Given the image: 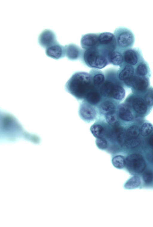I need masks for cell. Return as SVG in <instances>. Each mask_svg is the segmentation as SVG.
Listing matches in <instances>:
<instances>
[{
	"label": "cell",
	"instance_id": "cell-1",
	"mask_svg": "<svg viewBox=\"0 0 153 227\" xmlns=\"http://www.w3.org/2000/svg\"><path fill=\"white\" fill-rule=\"evenodd\" d=\"M93 86L89 73L79 72L71 76L66 83L65 89L76 99L82 100L84 99Z\"/></svg>",
	"mask_w": 153,
	"mask_h": 227
},
{
	"label": "cell",
	"instance_id": "cell-2",
	"mask_svg": "<svg viewBox=\"0 0 153 227\" xmlns=\"http://www.w3.org/2000/svg\"><path fill=\"white\" fill-rule=\"evenodd\" d=\"M81 58L87 66L93 69H102L109 64L107 57L97 48L83 49Z\"/></svg>",
	"mask_w": 153,
	"mask_h": 227
},
{
	"label": "cell",
	"instance_id": "cell-3",
	"mask_svg": "<svg viewBox=\"0 0 153 227\" xmlns=\"http://www.w3.org/2000/svg\"><path fill=\"white\" fill-rule=\"evenodd\" d=\"M117 45V48L123 51L132 48L135 41L134 35L130 29L124 26H119L113 32Z\"/></svg>",
	"mask_w": 153,
	"mask_h": 227
},
{
	"label": "cell",
	"instance_id": "cell-4",
	"mask_svg": "<svg viewBox=\"0 0 153 227\" xmlns=\"http://www.w3.org/2000/svg\"><path fill=\"white\" fill-rule=\"evenodd\" d=\"M98 49L107 57L109 54L116 49L117 45L113 34L108 32L100 33Z\"/></svg>",
	"mask_w": 153,
	"mask_h": 227
},
{
	"label": "cell",
	"instance_id": "cell-5",
	"mask_svg": "<svg viewBox=\"0 0 153 227\" xmlns=\"http://www.w3.org/2000/svg\"><path fill=\"white\" fill-rule=\"evenodd\" d=\"M119 80L110 81L106 86L105 98L116 102H121L125 96V91Z\"/></svg>",
	"mask_w": 153,
	"mask_h": 227
},
{
	"label": "cell",
	"instance_id": "cell-6",
	"mask_svg": "<svg viewBox=\"0 0 153 227\" xmlns=\"http://www.w3.org/2000/svg\"><path fill=\"white\" fill-rule=\"evenodd\" d=\"M125 165L129 172L134 175L142 173L146 166V162L143 157L137 154L128 156L125 160Z\"/></svg>",
	"mask_w": 153,
	"mask_h": 227
},
{
	"label": "cell",
	"instance_id": "cell-7",
	"mask_svg": "<svg viewBox=\"0 0 153 227\" xmlns=\"http://www.w3.org/2000/svg\"><path fill=\"white\" fill-rule=\"evenodd\" d=\"M124 103L130 108L132 107L137 114L143 115L146 113L148 106L141 95L134 93L129 95Z\"/></svg>",
	"mask_w": 153,
	"mask_h": 227
},
{
	"label": "cell",
	"instance_id": "cell-8",
	"mask_svg": "<svg viewBox=\"0 0 153 227\" xmlns=\"http://www.w3.org/2000/svg\"><path fill=\"white\" fill-rule=\"evenodd\" d=\"M129 87L132 88L134 93L143 94L149 87V81L146 76H140L134 75L128 82Z\"/></svg>",
	"mask_w": 153,
	"mask_h": 227
},
{
	"label": "cell",
	"instance_id": "cell-9",
	"mask_svg": "<svg viewBox=\"0 0 153 227\" xmlns=\"http://www.w3.org/2000/svg\"><path fill=\"white\" fill-rule=\"evenodd\" d=\"M124 63L134 66L144 60L140 49L134 47L128 49L123 52Z\"/></svg>",
	"mask_w": 153,
	"mask_h": 227
},
{
	"label": "cell",
	"instance_id": "cell-10",
	"mask_svg": "<svg viewBox=\"0 0 153 227\" xmlns=\"http://www.w3.org/2000/svg\"><path fill=\"white\" fill-rule=\"evenodd\" d=\"M54 32L51 29H46L39 34L38 39L39 45L46 49L57 41Z\"/></svg>",
	"mask_w": 153,
	"mask_h": 227
},
{
	"label": "cell",
	"instance_id": "cell-11",
	"mask_svg": "<svg viewBox=\"0 0 153 227\" xmlns=\"http://www.w3.org/2000/svg\"><path fill=\"white\" fill-rule=\"evenodd\" d=\"M100 33H90L82 35L80 40L81 46L84 50L97 48L99 45Z\"/></svg>",
	"mask_w": 153,
	"mask_h": 227
},
{
	"label": "cell",
	"instance_id": "cell-12",
	"mask_svg": "<svg viewBox=\"0 0 153 227\" xmlns=\"http://www.w3.org/2000/svg\"><path fill=\"white\" fill-rule=\"evenodd\" d=\"M45 53L48 57L52 58L55 60L61 59L65 56V47L57 41L45 49Z\"/></svg>",
	"mask_w": 153,
	"mask_h": 227
},
{
	"label": "cell",
	"instance_id": "cell-13",
	"mask_svg": "<svg viewBox=\"0 0 153 227\" xmlns=\"http://www.w3.org/2000/svg\"><path fill=\"white\" fill-rule=\"evenodd\" d=\"M65 56L68 60L74 61L81 58L83 49L74 43H70L65 46Z\"/></svg>",
	"mask_w": 153,
	"mask_h": 227
},
{
	"label": "cell",
	"instance_id": "cell-14",
	"mask_svg": "<svg viewBox=\"0 0 153 227\" xmlns=\"http://www.w3.org/2000/svg\"><path fill=\"white\" fill-rule=\"evenodd\" d=\"M79 114L83 119L88 121L94 119L96 116V112L94 108L84 100L80 105Z\"/></svg>",
	"mask_w": 153,
	"mask_h": 227
},
{
	"label": "cell",
	"instance_id": "cell-15",
	"mask_svg": "<svg viewBox=\"0 0 153 227\" xmlns=\"http://www.w3.org/2000/svg\"><path fill=\"white\" fill-rule=\"evenodd\" d=\"M117 102L111 99L103 98L98 105L99 110L101 113L105 115L115 113Z\"/></svg>",
	"mask_w": 153,
	"mask_h": 227
},
{
	"label": "cell",
	"instance_id": "cell-16",
	"mask_svg": "<svg viewBox=\"0 0 153 227\" xmlns=\"http://www.w3.org/2000/svg\"><path fill=\"white\" fill-rule=\"evenodd\" d=\"M120 67L117 75L118 78L121 82L134 75L135 69L133 66L123 63Z\"/></svg>",
	"mask_w": 153,
	"mask_h": 227
},
{
	"label": "cell",
	"instance_id": "cell-17",
	"mask_svg": "<svg viewBox=\"0 0 153 227\" xmlns=\"http://www.w3.org/2000/svg\"><path fill=\"white\" fill-rule=\"evenodd\" d=\"M103 98L99 89L93 86L86 95L84 100L92 105H99Z\"/></svg>",
	"mask_w": 153,
	"mask_h": 227
},
{
	"label": "cell",
	"instance_id": "cell-18",
	"mask_svg": "<svg viewBox=\"0 0 153 227\" xmlns=\"http://www.w3.org/2000/svg\"><path fill=\"white\" fill-rule=\"evenodd\" d=\"M89 74L91 76L92 84L95 87L99 88L104 82L105 76L102 71L97 69H92Z\"/></svg>",
	"mask_w": 153,
	"mask_h": 227
},
{
	"label": "cell",
	"instance_id": "cell-19",
	"mask_svg": "<svg viewBox=\"0 0 153 227\" xmlns=\"http://www.w3.org/2000/svg\"><path fill=\"white\" fill-rule=\"evenodd\" d=\"M123 51L117 49L110 53L108 59L109 63L120 66L124 63Z\"/></svg>",
	"mask_w": 153,
	"mask_h": 227
},
{
	"label": "cell",
	"instance_id": "cell-20",
	"mask_svg": "<svg viewBox=\"0 0 153 227\" xmlns=\"http://www.w3.org/2000/svg\"><path fill=\"white\" fill-rule=\"evenodd\" d=\"M118 115L119 118L124 121H131L133 118L130 108L124 103L118 106Z\"/></svg>",
	"mask_w": 153,
	"mask_h": 227
},
{
	"label": "cell",
	"instance_id": "cell-21",
	"mask_svg": "<svg viewBox=\"0 0 153 227\" xmlns=\"http://www.w3.org/2000/svg\"><path fill=\"white\" fill-rule=\"evenodd\" d=\"M149 70L148 63L144 60L139 63L135 69L136 75L140 76H146Z\"/></svg>",
	"mask_w": 153,
	"mask_h": 227
},
{
	"label": "cell",
	"instance_id": "cell-22",
	"mask_svg": "<svg viewBox=\"0 0 153 227\" xmlns=\"http://www.w3.org/2000/svg\"><path fill=\"white\" fill-rule=\"evenodd\" d=\"M141 184L140 178L137 176L134 175L129 179L124 185L125 188L128 189H133L139 187Z\"/></svg>",
	"mask_w": 153,
	"mask_h": 227
},
{
	"label": "cell",
	"instance_id": "cell-23",
	"mask_svg": "<svg viewBox=\"0 0 153 227\" xmlns=\"http://www.w3.org/2000/svg\"><path fill=\"white\" fill-rule=\"evenodd\" d=\"M145 102L149 106H153V88L149 87L142 96Z\"/></svg>",
	"mask_w": 153,
	"mask_h": 227
},
{
	"label": "cell",
	"instance_id": "cell-24",
	"mask_svg": "<svg viewBox=\"0 0 153 227\" xmlns=\"http://www.w3.org/2000/svg\"><path fill=\"white\" fill-rule=\"evenodd\" d=\"M140 133V130L139 128L135 125H133L128 129L126 132V137L127 138H137Z\"/></svg>",
	"mask_w": 153,
	"mask_h": 227
},
{
	"label": "cell",
	"instance_id": "cell-25",
	"mask_svg": "<svg viewBox=\"0 0 153 227\" xmlns=\"http://www.w3.org/2000/svg\"><path fill=\"white\" fill-rule=\"evenodd\" d=\"M113 165L118 169L123 168L125 165V160L123 157L117 155L114 157L112 160Z\"/></svg>",
	"mask_w": 153,
	"mask_h": 227
},
{
	"label": "cell",
	"instance_id": "cell-26",
	"mask_svg": "<svg viewBox=\"0 0 153 227\" xmlns=\"http://www.w3.org/2000/svg\"><path fill=\"white\" fill-rule=\"evenodd\" d=\"M91 130L93 135L96 137H102L104 133V129L101 125H94L91 128Z\"/></svg>",
	"mask_w": 153,
	"mask_h": 227
},
{
	"label": "cell",
	"instance_id": "cell-27",
	"mask_svg": "<svg viewBox=\"0 0 153 227\" xmlns=\"http://www.w3.org/2000/svg\"><path fill=\"white\" fill-rule=\"evenodd\" d=\"M153 130L152 125L148 122H145L142 125L140 129V133L143 136H146L150 134Z\"/></svg>",
	"mask_w": 153,
	"mask_h": 227
},
{
	"label": "cell",
	"instance_id": "cell-28",
	"mask_svg": "<svg viewBox=\"0 0 153 227\" xmlns=\"http://www.w3.org/2000/svg\"><path fill=\"white\" fill-rule=\"evenodd\" d=\"M143 181L147 184H150L153 182V171L150 169L145 170L143 174Z\"/></svg>",
	"mask_w": 153,
	"mask_h": 227
},
{
	"label": "cell",
	"instance_id": "cell-29",
	"mask_svg": "<svg viewBox=\"0 0 153 227\" xmlns=\"http://www.w3.org/2000/svg\"><path fill=\"white\" fill-rule=\"evenodd\" d=\"M140 143L139 139L137 138H126L125 144L129 148H133L138 146Z\"/></svg>",
	"mask_w": 153,
	"mask_h": 227
},
{
	"label": "cell",
	"instance_id": "cell-30",
	"mask_svg": "<svg viewBox=\"0 0 153 227\" xmlns=\"http://www.w3.org/2000/svg\"><path fill=\"white\" fill-rule=\"evenodd\" d=\"M105 117L107 122L112 125H114L118 122L115 113L108 114L105 115Z\"/></svg>",
	"mask_w": 153,
	"mask_h": 227
},
{
	"label": "cell",
	"instance_id": "cell-31",
	"mask_svg": "<svg viewBox=\"0 0 153 227\" xmlns=\"http://www.w3.org/2000/svg\"><path fill=\"white\" fill-rule=\"evenodd\" d=\"M96 143L98 147L101 149H104L107 146V141L102 137L98 138L96 140Z\"/></svg>",
	"mask_w": 153,
	"mask_h": 227
},
{
	"label": "cell",
	"instance_id": "cell-32",
	"mask_svg": "<svg viewBox=\"0 0 153 227\" xmlns=\"http://www.w3.org/2000/svg\"><path fill=\"white\" fill-rule=\"evenodd\" d=\"M149 142L150 146L153 147V134L150 137L149 139Z\"/></svg>",
	"mask_w": 153,
	"mask_h": 227
}]
</instances>
